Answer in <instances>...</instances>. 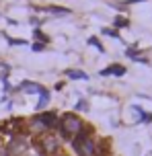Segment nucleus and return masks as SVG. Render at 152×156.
<instances>
[{
  "mask_svg": "<svg viewBox=\"0 0 152 156\" xmlns=\"http://www.w3.org/2000/svg\"><path fill=\"white\" fill-rule=\"evenodd\" d=\"M58 121H60V115L56 111H41L37 115H33L27 121V125H29V129L33 133H49L56 129Z\"/></svg>",
  "mask_w": 152,
  "mask_h": 156,
  "instance_id": "obj_1",
  "label": "nucleus"
},
{
  "mask_svg": "<svg viewBox=\"0 0 152 156\" xmlns=\"http://www.w3.org/2000/svg\"><path fill=\"white\" fill-rule=\"evenodd\" d=\"M70 146L76 152V156H95L97 154V142L93 138V129L84 127L70 140Z\"/></svg>",
  "mask_w": 152,
  "mask_h": 156,
  "instance_id": "obj_2",
  "label": "nucleus"
},
{
  "mask_svg": "<svg viewBox=\"0 0 152 156\" xmlns=\"http://www.w3.org/2000/svg\"><path fill=\"white\" fill-rule=\"evenodd\" d=\"M60 148H62V140H60L54 132L41 133L39 150H41V154H43V156H58V154H60Z\"/></svg>",
  "mask_w": 152,
  "mask_h": 156,
  "instance_id": "obj_3",
  "label": "nucleus"
},
{
  "mask_svg": "<svg viewBox=\"0 0 152 156\" xmlns=\"http://www.w3.org/2000/svg\"><path fill=\"white\" fill-rule=\"evenodd\" d=\"M6 150L10 156H25L29 152V144L25 140V136H10L6 144Z\"/></svg>",
  "mask_w": 152,
  "mask_h": 156,
  "instance_id": "obj_4",
  "label": "nucleus"
},
{
  "mask_svg": "<svg viewBox=\"0 0 152 156\" xmlns=\"http://www.w3.org/2000/svg\"><path fill=\"white\" fill-rule=\"evenodd\" d=\"M21 90L27 94H39L41 90H43V86L39 84V82H31V80H23L21 82Z\"/></svg>",
  "mask_w": 152,
  "mask_h": 156,
  "instance_id": "obj_5",
  "label": "nucleus"
},
{
  "mask_svg": "<svg viewBox=\"0 0 152 156\" xmlns=\"http://www.w3.org/2000/svg\"><path fill=\"white\" fill-rule=\"evenodd\" d=\"M123 74H125V66L121 64H111L109 68L101 70V76H123Z\"/></svg>",
  "mask_w": 152,
  "mask_h": 156,
  "instance_id": "obj_6",
  "label": "nucleus"
},
{
  "mask_svg": "<svg viewBox=\"0 0 152 156\" xmlns=\"http://www.w3.org/2000/svg\"><path fill=\"white\" fill-rule=\"evenodd\" d=\"M49 97H51V94H49V90H48V88H43V90L39 93V101H37V105H35V109L39 111V113H41L43 109H45V107H48Z\"/></svg>",
  "mask_w": 152,
  "mask_h": 156,
  "instance_id": "obj_7",
  "label": "nucleus"
},
{
  "mask_svg": "<svg viewBox=\"0 0 152 156\" xmlns=\"http://www.w3.org/2000/svg\"><path fill=\"white\" fill-rule=\"evenodd\" d=\"M66 76L72 80H88V74L82 70H66Z\"/></svg>",
  "mask_w": 152,
  "mask_h": 156,
  "instance_id": "obj_8",
  "label": "nucleus"
},
{
  "mask_svg": "<svg viewBox=\"0 0 152 156\" xmlns=\"http://www.w3.org/2000/svg\"><path fill=\"white\" fill-rule=\"evenodd\" d=\"M134 113H138V115H140V121H142V123H150V121H152V115H150V113L142 111L138 105H134Z\"/></svg>",
  "mask_w": 152,
  "mask_h": 156,
  "instance_id": "obj_9",
  "label": "nucleus"
},
{
  "mask_svg": "<svg viewBox=\"0 0 152 156\" xmlns=\"http://www.w3.org/2000/svg\"><path fill=\"white\" fill-rule=\"evenodd\" d=\"M33 37L37 39V43H43V45H48V41H49V37L41 31V29H35V31H33Z\"/></svg>",
  "mask_w": 152,
  "mask_h": 156,
  "instance_id": "obj_10",
  "label": "nucleus"
},
{
  "mask_svg": "<svg viewBox=\"0 0 152 156\" xmlns=\"http://www.w3.org/2000/svg\"><path fill=\"white\" fill-rule=\"evenodd\" d=\"M45 10L51 15H70V8H62V6H48Z\"/></svg>",
  "mask_w": 152,
  "mask_h": 156,
  "instance_id": "obj_11",
  "label": "nucleus"
},
{
  "mask_svg": "<svg viewBox=\"0 0 152 156\" xmlns=\"http://www.w3.org/2000/svg\"><path fill=\"white\" fill-rule=\"evenodd\" d=\"M113 25H115V29H121V27H128L129 21L125 19V16H117V19L113 21Z\"/></svg>",
  "mask_w": 152,
  "mask_h": 156,
  "instance_id": "obj_12",
  "label": "nucleus"
},
{
  "mask_svg": "<svg viewBox=\"0 0 152 156\" xmlns=\"http://www.w3.org/2000/svg\"><path fill=\"white\" fill-rule=\"evenodd\" d=\"M88 45H93V47H97V49H99V51H101V54H103V51H105V47H103V43H101V41H99V39H97V37H90V39H88Z\"/></svg>",
  "mask_w": 152,
  "mask_h": 156,
  "instance_id": "obj_13",
  "label": "nucleus"
},
{
  "mask_svg": "<svg viewBox=\"0 0 152 156\" xmlns=\"http://www.w3.org/2000/svg\"><path fill=\"white\" fill-rule=\"evenodd\" d=\"M101 33H103V35H109V37H117V39H119L117 29H109V27H105V29H101Z\"/></svg>",
  "mask_w": 152,
  "mask_h": 156,
  "instance_id": "obj_14",
  "label": "nucleus"
},
{
  "mask_svg": "<svg viewBox=\"0 0 152 156\" xmlns=\"http://www.w3.org/2000/svg\"><path fill=\"white\" fill-rule=\"evenodd\" d=\"M76 111H88V101L87 99H80V101L76 103Z\"/></svg>",
  "mask_w": 152,
  "mask_h": 156,
  "instance_id": "obj_15",
  "label": "nucleus"
},
{
  "mask_svg": "<svg viewBox=\"0 0 152 156\" xmlns=\"http://www.w3.org/2000/svg\"><path fill=\"white\" fill-rule=\"evenodd\" d=\"M31 49H33V51H41V49H45V45H43V43H37V41H33Z\"/></svg>",
  "mask_w": 152,
  "mask_h": 156,
  "instance_id": "obj_16",
  "label": "nucleus"
},
{
  "mask_svg": "<svg viewBox=\"0 0 152 156\" xmlns=\"http://www.w3.org/2000/svg\"><path fill=\"white\" fill-rule=\"evenodd\" d=\"M8 43H10V45H25L23 39H8Z\"/></svg>",
  "mask_w": 152,
  "mask_h": 156,
  "instance_id": "obj_17",
  "label": "nucleus"
},
{
  "mask_svg": "<svg viewBox=\"0 0 152 156\" xmlns=\"http://www.w3.org/2000/svg\"><path fill=\"white\" fill-rule=\"evenodd\" d=\"M0 156H10L6 150V144H0Z\"/></svg>",
  "mask_w": 152,
  "mask_h": 156,
  "instance_id": "obj_18",
  "label": "nucleus"
},
{
  "mask_svg": "<svg viewBox=\"0 0 152 156\" xmlns=\"http://www.w3.org/2000/svg\"><path fill=\"white\" fill-rule=\"evenodd\" d=\"M58 156H68V154H58Z\"/></svg>",
  "mask_w": 152,
  "mask_h": 156,
  "instance_id": "obj_19",
  "label": "nucleus"
},
{
  "mask_svg": "<svg viewBox=\"0 0 152 156\" xmlns=\"http://www.w3.org/2000/svg\"><path fill=\"white\" fill-rule=\"evenodd\" d=\"M146 156H152V152H150V154H146Z\"/></svg>",
  "mask_w": 152,
  "mask_h": 156,
  "instance_id": "obj_20",
  "label": "nucleus"
}]
</instances>
